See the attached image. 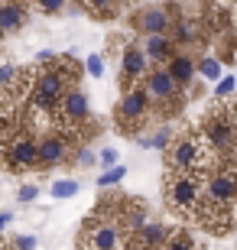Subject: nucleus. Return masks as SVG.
I'll return each instance as SVG.
<instances>
[{
	"label": "nucleus",
	"mask_w": 237,
	"mask_h": 250,
	"mask_svg": "<svg viewBox=\"0 0 237 250\" xmlns=\"http://www.w3.org/2000/svg\"><path fill=\"white\" fill-rule=\"evenodd\" d=\"M78 163H85V166H88V163H94V153H88V149H85V153H78Z\"/></svg>",
	"instance_id": "nucleus-30"
},
{
	"label": "nucleus",
	"mask_w": 237,
	"mask_h": 250,
	"mask_svg": "<svg viewBox=\"0 0 237 250\" xmlns=\"http://www.w3.org/2000/svg\"><path fill=\"white\" fill-rule=\"evenodd\" d=\"M150 117H153V101H150V94H146L143 84H137V88H130V91L120 94L117 107H114V124H117V130H124V133H140V130L150 124Z\"/></svg>",
	"instance_id": "nucleus-7"
},
{
	"label": "nucleus",
	"mask_w": 237,
	"mask_h": 250,
	"mask_svg": "<svg viewBox=\"0 0 237 250\" xmlns=\"http://www.w3.org/2000/svg\"><path fill=\"white\" fill-rule=\"evenodd\" d=\"M201 198H205V176L201 172H175V169L163 172V202L175 218L192 221Z\"/></svg>",
	"instance_id": "nucleus-3"
},
{
	"label": "nucleus",
	"mask_w": 237,
	"mask_h": 250,
	"mask_svg": "<svg viewBox=\"0 0 237 250\" xmlns=\"http://www.w3.org/2000/svg\"><path fill=\"white\" fill-rule=\"evenodd\" d=\"M124 176H127V169H124V166H114V169H108V172H101V176H98V186L101 188H110V186H117Z\"/></svg>",
	"instance_id": "nucleus-21"
},
{
	"label": "nucleus",
	"mask_w": 237,
	"mask_h": 250,
	"mask_svg": "<svg viewBox=\"0 0 237 250\" xmlns=\"http://www.w3.org/2000/svg\"><path fill=\"white\" fill-rule=\"evenodd\" d=\"M85 72L91 75V78H101V75H104V56H98V52L88 56L85 59Z\"/></svg>",
	"instance_id": "nucleus-22"
},
{
	"label": "nucleus",
	"mask_w": 237,
	"mask_h": 250,
	"mask_svg": "<svg viewBox=\"0 0 237 250\" xmlns=\"http://www.w3.org/2000/svg\"><path fill=\"white\" fill-rule=\"evenodd\" d=\"M169 234H172V228L150 221L140 234H133V237H130L127 247H133V250H163V247H166V241H169Z\"/></svg>",
	"instance_id": "nucleus-14"
},
{
	"label": "nucleus",
	"mask_w": 237,
	"mask_h": 250,
	"mask_svg": "<svg viewBox=\"0 0 237 250\" xmlns=\"http://www.w3.org/2000/svg\"><path fill=\"white\" fill-rule=\"evenodd\" d=\"M7 221H10V211H0V234H3V228H7Z\"/></svg>",
	"instance_id": "nucleus-31"
},
{
	"label": "nucleus",
	"mask_w": 237,
	"mask_h": 250,
	"mask_svg": "<svg viewBox=\"0 0 237 250\" xmlns=\"http://www.w3.org/2000/svg\"><path fill=\"white\" fill-rule=\"evenodd\" d=\"M140 42H143V52H146V59H150L153 68L172 62V56H175V39L172 36H146Z\"/></svg>",
	"instance_id": "nucleus-16"
},
{
	"label": "nucleus",
	"mask_w": 237,
	"mask_h": 250,
	"mask_svg": "<svg viewBox=\"0 0 237 250\" xmlns=\"http://www.w3.org/2000/svg\"><path fill=\"white\" fill-rule=\"evenodd\" d=\"M88 117H91L88 94H85L82 88H68V94L62 98L59 111H55V127H62V130H68V133L78 137V127H85Z\"/></svg>",
	"instance_id": "nucleus-11"
},
{
	"label": "nucleus",
	"mask_w": 237,
	"mask_h": 250,
	"mask_svg": "<svg viewBox=\"0 0 237 250\" xmlns=\"http://www.w3.org/2000/svg\"><path fill=\"white\" fill-rule=\"evenodd\" d=\"M98 159H101V166L114 169V166H117V149H110V146H108V149H101V156H98Z\"/></svg>",
	"instance_id": "nucleus-29"
},
{
	"label": "nucleus",
	"mask_w": 237,
	"mask_h": 250,
	"mask_svg": "<svg viewBox=\"0 0 237 250\" xmlns=\"http://www.w3.org/2000/svg\"><path fill=\"white\" fill-rule=\"evenodd\" d=\"M29 23V7L23 0H0V29L3 33H20Z\"/></svg>",
	"instance_id": "nucleus-15"
},
{
	"label": "nucleus",
	"mask_w": 237,
	"mask_h": 250,
	"mask_svg": "<svg viewBox=\"0 0 237 250\" xmlns=\"http://www.w3.org/2000/svg\"><path fill=\"white\" fill-rule=\"evenodd\" d=\"M0 166L7 172L39 169V137H33L29 127H20L7 137H0Z\"/></svg>",
	"instance_id": "nucleus-5"
},
{
	"label": "nucleus",
	"mask_w": 237,
	"mask_h": 250,
	"mask_svg": "<svg viewBox=\"0 0 237 250\" xmlns=\"http://www.w3.org/2000/svg\"><path fill=\"white\" fill-rule=\"evenodd\" d=\"M231 91H234V78H221V82H218V91H215V94H218L221 101H228Z\"/></svg>",
	"instance_id": "nucleus-27"
},
{
	"label": "nucleus",
	"mask_w": 237,
	"mask_h": 250,
	"mask_svg": "<svg viewBox=\"0 0 237 250\" xmlns=\"http://www.w3.org/2000/svg\"><path fill=\"white\" fill-rule=\"evenodd\" d=\"M68 78H65L55 65H36V82H33V98H29V107L36 111H49L55 114L62 98L68 94Z\"/></svg>",
	"instance_id": "nucleus-8"
},
{
	"label": "nucleus",
	"mask_w": 237,
	"mask_h": 250,
	"mask_svg": "<svg viewBox=\"0 0 237 250\" xmlns=\"http://www.w3.org/2000/svg\"><path fill=\"white\" fill-rule=\"evenodd\" d=\"M172 3H166V7H143L133 13V29H137L140 36H169V29H172Z\"/></svg>",
	"instance_id": "nucleus-13"
},
{
	"label": "nucleus",
	"mask_w": 237,
	"mask_h": 250,
	"mask_svg": "<svg viewBox=\"0 0 237 250\" xmlns=\"http://www.w3.org/2000/svg\"><path fill=\"white\" fill-rule=\"evenodd\" d=\"M201 75H205V78H221V62L218 59H205V62H201Z\"/></svg>",
	"instance_id": "nucleus-25"
},
{
	"label": "nucleus",
	"mask_w": 237,
	"mask_h": 250,
	"mask_svg": "<svg viewBox=\"0 0 237 250\" xmlns=\"http://www.w3.org/2000/svg\"><path fill=\"white\" fill-rule=\"evenodd\" d=\"M205 205L221 208V211H237V163L221 159L218 166L205 172Z\"/></svg>",
	"instance_id": "nucleus-6"
},
{
	"label": "nucleus",
	"mask_w": 237,
	"mask_h": 250,
	"mask_svg": "<svg viewBox=\"0 0 237 250\" xmlns=\"http://www.w3.org/2000/svg\"><path fill=\"white\" fill-rule=\"evenodd\" d=\"M198 133L208 140L218 159L237 163V101H218L198 121Z\"/></svg>",
	"instance_id": "nucleus-1"
},
{
	"label": "nucleus",
	"mask_w": 237,
	"mask_h": 250,
	"mask_svg": "<svg viewBox=\"0 0 237 250\" xmlns=\"http://www.w3.org/2000/svg\"><path fill=\"white\" fill-rule=\"evenodd\" d=\"M36 3H39V10H43V13L55 17V13H62V10H65V3H68V0H36Z\"/></svg>",
	"instance_id": "nucleus-23"
},
{
	"label": "nucleus",
	"mask_w": 237,
	"mask_h": 250,
	"mask_svg": "<svg viewBox=\"0 0 237 250\" xmlns=\"http://www.w3.org/2000/svg\"><path fill=\"white\" fill-rule=\"evenodd\" d=\"M166 68H169V75H172L175 78V84H179V88H192V82H195V72H198V68H195V62H192L189 56H182V52H175L172 56V62L166 65Z\"/></svg>",
	"instance_id": "nucleus-17"
},
{
	"label": "nucleus",
	"mask_w": 237,
	"mask_h": 250,
	"mask_svg": "<svg viewBox=\"0 0 237 250\" xmlns=\"http://www.w3.org/2000/svg\"><path fill=\"white\" fill-rule=\"evenodd\" d=\"M127 234L120 231V224L110 218L104 205H98L82 224L78 234V247L82 250H127Z\"/></svg>",
	"instance_id": "nucleus-4"
},
{
	"label": "nucleus",
	"mask_w": 237,
	"mask_h": 250,
	"mask_svg": "<svg viewBox=\"0 0 237 250\" xmlns=\"http://www.w3.org/2000/svg\"><path fill=\"white\" fill-rule=\"evenodd\" d=\"M163 250H198V244H195V237L185 228H172V234H169V241H166Z\"/></svg>",
	"instance_id": "nucleus-19"
},
{
	"label": "nucleus",
	"mask_w": 237,
	"mask_h": 250,
	"mask_svg": "<svg viewBox=\"0 0 237 250\" xmlns=\"http://www.w3.org/2000/svg\"><path fill=\"white\" fill-rule=\"evenodd\" d=\"M127 250H133V247H127Z\"/></svg>",
	"instance_id": "nucleus-33"
},
{
	"label": "nucleus",
	"mask_w": 237,
	"mask_h": 250,
	"mask_svg": "<svg viewBox=\"0 0 237 250\" xmlns=\"http://www.w3.org/2000/svg\"><path fill=\"white\" fill-rule=\"evenodd\" d=\"M124 0H82V7L91 13V17H101V20H108V17H117V10Z\"/></svg>",
	"instance_id": "nucleus-18"
},
{
	"label": "nucleus",
	"mask_w": 237,
	"mask_h": 250,
	"mask_svg": "<svg viewBox=\"0 0 237 250\" xmlns=\"http://www.w3.org/2000/svg\"><path fill=\"white\" fill-rule=\"evenodd\" d=\"M13 247L17 250H33L36 247V237H33V234H20V237H13Z\"/></svg>",
	"instance_id": "nucleus-28"
},
{
	"label": "nucleus",
	"mask_w": 237,
	"mask_h": 250,
	"mask_svg": "<svg viewBox=\"0 0 237 250\" xmlns=\"http://www.w3.org/2000/svg\"><path fill=\"white\" fill-rule=\"evenodd\" d=\"M36 195H39L36 186H20L17 198H20V205H29V202H36Z\"/></svg>",
	"instance_id": "nucleus-26"
},
{
	"label": "nucleus",
	"mask_w": 237,
	"mask_h": 250,
	"mask_svg": "<svg viewBox=\"0 0 237 250\" xmlns=\"http://www.w3.org/2000/svg\"><path fill=\"white\" fill-rule=\"evenodd\" d=\"M150 68L153 65H150V59L143 52V42H137V39L124 42V49H120V91H130V88L143 84Z\"/></svg>",
	"instance_id": "nucleus-10"
},
{
	"label": "nucleus",
	"mask_w": 237,
	"mask_h": 250,
	"mask_svg": "<svg viewBox=\"0 0 237 250\" xmlns=\"http://www.w3.org/2000/svg\"><path fill=\"white\" fill-rule=\"evenodd\" d=\"M143 88H146V94H150V101H153V111H159V114H172V111L179 114L182 111L185 94H182V88L175 84V78L169 75L166 65L150 68V75L143 78Z\"/></svg>",
	"instance_id": "nucleus-9"
},
{
	"label": "nucleus",
	"mask_w": 237,
	"mask_h": 250,
	"mask_svg": "<svg viewBox=\"0 0 237 250\" xmlns=\"http://www.w3.org/2000/svg\"><path fill=\"white\" fill-rule=\"evenodd\" d=\"M17 72H20V68H17V65H10V62L0 65V91H3V88H7L13 78H17Z\"/></svg>",
	"instance_id": "nucleus-24"
},
{
	"label": "nucleus",
	"mask_w": 237,
	"mask_h": 250,
	"mask_svg": "<svg viewBox=\"0 0 237 250\" xmlns=\"http://www.w3.org/2000/svg\"><path fill=\"white\" fill-rule=\"evenodd\" d=\"M78 179H59V182H52V198H72V195H78Z\"/></svg>",
	"instance_id": "nucleus-20"
},
{
	"label": "nucleus",
	"mask_w": 237,
	"mask_h": 250,
	"mask_svg": "<svg viewBox=\"0 0 237 250\" xmlns=\"http://www.w3.org/2000/svg\"><path fill=\"white\" fill-rule=\"evenodd\" d=\"M166 169H175V172H208L211 166H218L221 159L215 156V149L208 146V140L198 133V127L185 130L169 143V149L163 153Z\"/></svg>",
	"instance_id": "nucleus-2"
},
{
	"label": "nucleus",
	"mask_w": 237,
	"mask_h": 250,
	"mask_svg": "<svg viewBox=\"0 0 237 250\" xmlns=\"http://www.w3.org/2000/svg\"><path fill=\"white\" fill-rule=\"evenodd\" d=\"M3 36H7V33H3V29H0V39H3Z\"/></svg>",
	"instance_id": "nucleus-32"
},
{
	"label": "nucleus",
	"mask_w": 237,
	"mask_h": 250,
	"mask_svg": "<svg viewBox=\"0 0 237 250\" xmlns=\"http://www.w3.org/2000/svg\"><path fill=\"white\" fill-rule=\"evenodd\" d=\"M75 140H78V137L68 133V130H62V127L46 130V133L39 137V169L62 166L65 159H68V153H72Z\"/></svg>",
	"instance_id": "nucleus-12"
}]
</instances>
